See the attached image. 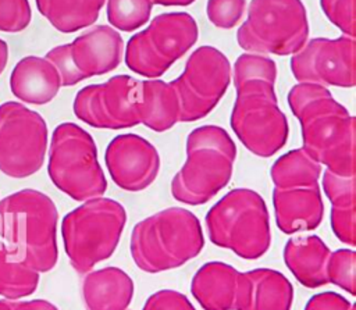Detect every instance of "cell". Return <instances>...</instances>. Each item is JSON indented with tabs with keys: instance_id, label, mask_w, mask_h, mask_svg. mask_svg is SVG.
Masks as SVG:
<instances>
[{
	"instance_id": "obj_1",
	"label": "cell",
	"mask_w": 356,
	"mask_h": 310,
	"mask_svg": "<svg viewBox=\"0 0 356 310\" xmlns=\"http://www.w3.org/2000/svg\"><path fill=\"white\" fill-rule=\"evenodd\" d=\"M277 65L264 54L243 53L234 64L236 92L229 124L241 143L257 157H271L289 136L286 115L275 95Z\"/></svg>"
},
{
	"instance_id": "obj_2",
	"label": "cell",
	"mask_w": 356,
	"mask_h": 310,
	"mask_svg": "<svg viewBox=\"0 0 356 310\" xmlns=\"http://www.w3.org/2000/svg\"><path fill=\"white\" fill-rule=\"evenodd\" d=\"M300 124L302 149L334 174L355 177V117L327 86L293 85L286 96Z\"/></svg>"
},
{
	"instance_id": "obj_3",
	"label": "cell",
	"mask_w": 356,
	"mask_h": 310,
	"mask_svg": "<svg viewBox=\"0 0 356 310\" xmlns=\"http://www.w3.org/2000/svg\"><path fill=\"white\" fill-rule=\"evenodd\" d=\"M58 211L54 202L36 189H21L0 200V238L10 253L40 272L54 268Z\"/></svg>"
},
{
	"instance_id": "obj_4",
	"label": "cell",
	"mask_w": 356,
	"mask_h": 310,
	"mask_svg": "<svg viewBox=\"0 0 356 310\" xmlns=\"http://www.w3.org/2000/svg\"><path fill=\"white\" fill-rule=\"evenodd\" d=\"M203 247L200 221L185 207H168L140 220L129 239L134 263L149 274L178 268L199 256Z\"/></svg>"
},
{
	"instance_id": "obj_5",
	"label": "cell",
	"mask_w": 356,
	"mask_h": 310,
	"mask_svg": "<svg viewBox=\"0 0 356 310\" xmlns=\"http://www.w3.org/2000/svg\"><path fill=\"white\" fill-rule=\"evenodd\" d=\"M185 152V163L171 179V195L184 204H204L231 181L236 145L224 128L202 125L189 132Z\"/></svg>"
},
{
	"instance_id": "obj_6",
	"label": "cell",
	"mask_w": 356,
	"mask_h": 310,
	"mask_svg": "<svg viewBox=\"0 0 356 310\" xmlns=\"http://www.w3.org/2000/svg\"><path fill=\"white\" fill-rule=\"evenodd\" d=\"M209 239L245 260L263 257L271 246L270 215L261 195L250 188L227 192L204 217Z\"/></svg>"
},
{
	"instance_id": "obj_7",
	"label": "cell",
	"mask_w": 356,
	"mask_h": 310,
	"mask_svg": "<svg viewBox=\"0 0 356 310\" xmlns=\"http://www.w3.org/2000/svg\"><path fill=\"white\" fill-rule=\"evenodd\" d=\"M125 224V207L104 196L88 199L67 213L61 221V236L72 268L83 275L111 257Z\"/></svg>"
},
{
	"instance_id": "obj_8",
	"label": "cell",
	"mask_w": 356,
	"mask_h": 310,
	"mask_svg": "<svg viewBox=\"0 0 356 310\" xmlns=\"http://www.w3.org/2000/svg\"><path fill=\"white\" fill-rule=\"evenodd\" d=\"M47 174L57 189L76 202L103 196L107 190L95 139L74 122H63L54 128Z\"/></svg>"
},
{
	"instance_id": "obj_9",
	"label": "cell",
	"mask_w": 356,
	"mask_h": 310,
	"mask_svg": "<svg viewBox=\"0 0 356 310\" xmlns=\"http://www.w3.org/2000/svg\"><path fill=\"white\" fill-rule=\"evenodd\" d=\"M309 31L302 0H250L236 42L246 53L292 56L306 43Z\"/></svg>"
},
{
	"instance_id": "obj_10",
	"label": "cell",
	"mask_w": 356,
	"mask_h": 310,
	"mask_svg": "<svg viewBox=\"0 0 356 310\" xmlns=\"http://www.w3.org/2000/svg\"><path fill=\"white\" fill-rule=\"evenodd\" d=\"M44 118L18 101L0 104V171L11 178L38 172L47 150Z\"/></svg>"
},
{
	"instance_id": "obj_11",
	"label": "cell",
	"mask_w": 356,
	"mask_h": 310,
	"mask_svg": "<svg viewBox=\"0 0 356 310\" xmlns=\"http://www.w3.org/2000/svg\"><path fill=\"white\" fill-rule=\"evenodd\" d=\"M232 79L228 57L213 46L197 47L186 60L182 74L171 81L179 103L181 122L207 117L225 95Z\"/></svg>"
},
{
	"instance_id": "obj_12",
	"label": "cell",
	"mask_w": 356,
	"mask_h": 310,
	"mask_svg": "<svg viewBox=\"0 0 356 310\" xmlns=\"http://www.w3.org/2000/svg\"><path fill=\"white\" fill-rule=\"evenodd\" d=\"M140 81L114 75L103 83L83 86L75 95L72 110L78 120L99 129H124L139 121Z\"/></svg>"
},
{
	"instance_id": "obj_13",
	"label": "cell",
	"mask_w": 356,
	"mask_h": 310,
	"mask_svg": "<svg viewBox=\"0 0 356 310\" xmlns=\"http://www.w3.org/2000/svg\"><path fill=\"white\" fill-rule=\"evenodd\" d=\"M355 38L335 39L314 38L292 54L291 71L298 82L323 86L353 88L355 74Z\"/></svg>"
},
{
	"instance_id": "obj_14",
	"label": "cell",
	"mask_w": 356,
	"mask_h": 310,
	"mask_svg": "<svg viewBox=\"0 0 356 310\" xmlns=\"http://www.w3.org/2000/svg\"><path fill=\"white\" fill-rule=\"evenodd\" d=\"M104 163L113 182L127 192L145 190L160 171L157 149L136 133H121L113 138L106 147Z\"/></svg>"
},
{
	"instance_id": "obj_15",
	"label": "cell",
	"mask_w": 356,
	"mask_h": 310,
	"mask_svg": "<svg viewBox=\"0 0 356 310\" xmlns=\"http://www.w3.org/2000/svg\"><path fill=\"white\" fill-rule=\"evenodd\" d=\"M71 56L83 79L115 70L124 54V40L110 25H95L71 43Z\"/></svg>"
},
{
	"instance_id": "obj_16",
	"label": "cell",
	"mask_w": 356,
	"mask_h": 310,
	"mask_svg": "<svg viewBox=\"0 0 356 310\" xmlns=\"http://www.w3.org/2000/svg\"><path fill=\"white\" fill-rule=\"evenodd\" d=\"M293 285L280 271L253 268L239 272L234 310H291Z\"/></svg>"
},
{
	"instance_id": "obj_17",
	"label": "cell",
	"mask_w": 356,
	"mask_h": 310,
	"mask_svg": "<svg viewBox=\"0 0 356 310\" xmlns=\"http://www.w3.org/2000/svg\"><path fill=\"white\" fill-rule=\"evenodd\" d=\"M273 207L277 227L286 235L313 231L324 218L320 185L288 189L274 188Z\"/></svg>"
},
{
	"instance_id": "obj_18",
	"label": "cell",
	"mask_w": 356,
	"mask_h": 310,
	"mask_svg": "<svg viewBox=\"0 0 356 310\" xmlns=\"http://www.w3.org/2000/svg\"><path fill=\"white\" fill-rule=\"evenodd\" d=\"M135 293L132 278L120 267H103L83 274L81 296L86 310H127Z\"/></svg>"
},
{
	"instance_id": "obj_19",
	"label": "cell",
	"mask_w": 356,
	"mask_h": 310,
	"mask_svg": "<svg viewBox=\"0 0 356 310\" xmlns=\"http://www.w3.org/2000/svg\"><path fill=\"white\" fill-rule=\"evenodd\" d=\"M143 31L159 56L170 65L185 56L199 36L196 19L184 11L159 14Z\"/></svg>"
},
{
	"instance_id": "obj_20",
	"label": "cell",
	"mask_w": 356,
	"mask_h": 310,
	"mask_svg": "<svg viewBox=\"0 0 356 310\" xmlns=\"http://www.w3.org/2000/svg\"><path fill=\"white\" fill-rule=\"evenodd\" d=\"M60 88V76L46 57L26 56L21 58L10 75L11 93L28 104L50 103Z\"/></svg>"
},
{
	"instance_id": "obj_21",
	"label": "cell",
	"mask_w": 356,
	"mask_h": 310,
	"mask_svg": "<svg viewBox=\"0 0 356 310\" xmlns=\"http://www.w3.org/2000/svg\"><path fill=\"white\" fill-rule=\"evenodd\" d=\"M330 254V247L318 235L291 238L282 252L286 268L300 285L309 289L328 284L327 261Z\"/></svg>"
},
{
	"instance_id": "obj_22",
	"label": "cell",
	"mask_w": 356,
	"mask_h": 310,
	"mask_svg": "<svg viewBox=\"0 0 356 310\" xmlns=\"http://www.w3.org/2000/svg\"><path fill=\"white\" fill-rule=\"evenodd\" d=\"M239 272L231 264L209 261L191 281V293L203 310H234Z\"/></svg>"
},
{
	"instance_id": "obj_23",
	"label": "cell",
	"mask_w": 356,
	"mask_h": 310,
	"mask_svg": "<svg viewBox=\"0 0 356 310\" xmlns=\"http://www.w3.org/2000/svg\"><path fill=\"white\" fill-rule=\"evenodd\" d=\"M139 121L154 132L171 129L181 117V103L174 86L159 78L140 81Z\"/></svg>"
},
{
	"instance_id": "obj_24",
	"label": "cell",
	"mask_w": 356,
	"mask_h": 310,
	"mask_svg": "<svg viewBox=\"0 0 356 310\" xmlns=\"http://www.w3.org/2000/svg\"><path fill=\"white\" fill-rule=\"evenodd\" d=\"M323 189L331 203V229L345 245L355 246V177L324 170Z\"/></svg>"
},
{
	"instance_id": "obj_25",
	"label": "cell",
	"mask_w": 356,
	"mask_h": 310,
	"mask_svg": "<svg viewBox=\"0 0 356 310\" xmlns=\"http://www.w3.org/2000/svg\"><path fill=\"white\" fill-rule=\"evenodd\" d=\"M39 13L53 28L72 33L93 25L106 0H35Z\"/></svg>"
},
{
	"instance_id": "obj_26",
	"label": "cell",
	"mask_w": 356,
	"mask_h": 310,
	"mask_svg": "<svg viewBox=\"0 0 356 310\" xmlns=\"http://www.w3.org/2000/svg\"><path fill=\"white\" fill-rule=\"evenodd\" d=\"M321 171V164L300 147L280 156L270 168V177L274 188L280 189L316 186L320 185Z\"/></svg>"
},
{
	"instance_id": "obj_27",
	"label": "cell",
	"mask_w": 356,
	"mask_h": 310,
	"mask_svg": "<svg viewBox=\"0 0 356 310\" xmlns=\"http://www.w3.org/2000/svg\"><path fill=\"white\" fill-rule=\"evenodd\" d=\"M40 274L17 260L4 242H0V296L7 300H17L32 295Z\"/></svg>"
},
{
	"instance_id": "obj_28",
	"label": "cell",
	"mask_w": 356,
	"mask_h": 310,
	"mask_svg": "<svg viewBox=\"0 0 356 310\" xmlns=\"http://www.w3.org/2000/svg\"><path fill=\"white\" fill-rule=\"evenodd\" d=\"M127 67L147 79L160 78L171 67L165 63L152 46L145 31L134 33L124 47Z\"/></svg>"
},
{
	"instance_id": "obj_29",
	"label": "cell",
	"mask_w": 356,
	"mask_h": 310,
	"mask_svg": "<svg viewBox=\"0 0 356 310\" xmlns=\"http://www.w3.org/2000/svg\"><path fill=\"white\" fill-rule=\"evenodd\" d=\"M152 8V0H107L106 13L110 26L122 32H134L150 19Z\"/></svg>"
},
{
	"instance_id": "obj_30",
	"label": "cell",
	"mask_w": 356,
	"mask_h": 310,
	"mask_svg": "<svg viewBox=\"0 0 356 310\" xmlns=\"http://www.w3.org/2000/svg\"><path fill=\"white\" fill-rule=\"evenodd\" d=\"M355 264L356 253L352 249H338L331 252L327 261V278L328 284L343 289L349 295H356V279H355Z\"/></svg>"
},
{
	"instance_id": "obj_31",
	"label": "cell",
	"mask_w": 356,
	"mask_h": 310,
	"mask_svg": "<svg viewBox=\"0 0 356 310\" xmlns=\"http://www.w3.org/2000/svg\"><path fill=\"white\" fill-rule=\"evenodd\" d=\"M246 7V0H207L206 14L214 26L231 29L242 19Z\"/></svg>"
},
{
	"instance_id": "obj_32",
	"label": "cell",
	"mask_w": 356,
	"mask_h": 310,
	"mask_svg": "<svg viewBox=\"0 0 356 310\" xmlns=\"http://www.w3.org/2000/svg\"><path fill=\"white\" fill-rule=\"evenodd\" d=\"M32 10L28 0H0V31L17 33L28 28Z\"/></svg>"
},
{
	"instance_id": "obj_33",
	"label": "cell",
	"mask_w": 356,
	"mask_h": 310,
	"mask_svg": "<svg viewBox=\"0 0 356 310\" xmlns=\"http://www.w3.org/2000/svg\"><path fill=\"white\" fill-rule=\"evenodd\" d=\"M320 7L342 35L355 38V0H320Z\"/></svg>"
},
{
	"instance_id": "obj_34",
	"label": "cell",
	"mask_w": 356,
	"mask_h": 310,
	"mask_svg": "<svg viewBox=\"0 0 356 310\" xmlns=\"http://www.w3.org/2000/svg\"><path fill=\"white\" fill-rule=\"evenodd\" d=\"M56 68L61 86H74L82 81H85L74 64L70 43L56 46L50 49L44 56Z\"/></svg>"
},
{
	"instance_id": "obj_35",
	"label": "cell",
	"mask_w": 356,
	"mask_h": 310,
	"mask_svg": "<svg viewBox=\"0 0 356 310\" xmlns=\"http://www.w3.org/2000/svg\"><path fill=\"white\" fill-rule=\"evenodd\" d=\"M142 310H196V307L181 292L160 289L146 299Z\"/></svg>"
},
{
	"instance_id": "obj_36",
	"label": "cell",
	"mask_w": 356,
	"mask_h": 310,
	"mask_svg": "<svg viewBox=\"0 0 356 310\" xmlns=\"http://www.w3.org/2000/svg\"><path fill=\"white\" fill-rule=\"evenodd\" d=\"M11 310H58L56 304L44 299H33L25 302H13Z\"/></svg>"
},
{
	"instance_id": "obj_37",
	"label": "cell",
	"mask_w": 356,
	"mask_h": 310,
	"mask_svg": "<svg viewBox=\"0 0 356 310\" xmlns=\"http://www.w3.org/2000/svg\"><path fill=\"white\" fill-rule=\"evenodd\" d=\"M8 61V44L0 38V75L4 71Z\"/></svg>"
},
{
	"instance_id": "obj_38",
	"label": "cell",
	"mask_w": 356,
	"mask_h": 310,
	"mask_svg": "<svg viewBox=\"0 0 356 310\" xmlns=\"http://www.w3.org/2000/svg\"><path fill=\"white\" fill-rule=\"evenodd\" d=\"M196 0H152L153 4L159 6H189Z\"/></svg>"
},
{
	"instance_id": "obj_39",
	"label": "cell",
	"mask_w": 356,
	"mask_h": 310,
	"mask_svg": "<svg viewBox=\"0 0 356 310\" xmlns=\"http://www.w3.org/2000/svg\"><path fill=\"white\" fill-rule=\"evenodd\" d=\"M11 309H13V302L7 299L0 300V310H11Z\"/></svg>"
},
{
	"instance_id": "obj_40",
	"label": "cell",
	"mask_w": 356,
	"mask_h": 310,
	"mask_svg": "<svg viewBox=\"0 0 356 310\" xmlns=\"http://www.w3.org/2000/svg\"><path fill=\"white\" fill-rule=\"evenodd\" d=\"M127 310H128V309H127Z\"/></svg>"
}]
</instances>
